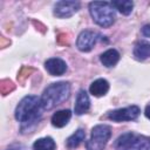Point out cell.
<instances>
[{
    "instance_id": "cell-13",
    "label": "cell",
    "mask_w": 150,
    "mask_h": 150,
    "mask_svg": "<svg viewBox=\"0 0 150 150\" xmlns=\"http://www.w3.org/2000/svg\"><path fill=\"white\" fill-rule=\"evenodd\" d=\"M100 61L104 67H108V68L114 67L120 61V53L114 48L107 49L104 53L101 54Z\"/></svg>"
},
{
    "instance_id": "cell-16",
    "label": "cell",
    "mask_w": 150,
    "mask_h": 150,
    "mask_svg": "<svg viewBox=\"0 0 150 150\" xmlns=\"http://www.w3.org/2000/svg\"><path fill=\"white\" fill-rule=\"evenodd\" d=\"M55 142L52 137H42L34 142V150H55Z\"/></svg>"
},
{
    "instance_id": "cell-1",
    "label": "cell",
    "mask_w": 150,
    "mask_h": 150,
    "mask_svg": "<svg viewBox=\"0 0 150 150\" xmlns=\"http://www.w3.org/2000/svg\"><path fill=\"white\" fill-rule=\"evenodd\" d=\"M41 98L35 95L25 96L15 109V118L21 123V130H30L41 118Z\"/></svg>"
},
{
    "instance_id": "cell-8",
    "label": "cell",
    "mask_w": 150,
    "mask_h": 150,
    "mask_svg": "<svg viewBox=\"0 0 150 150\" xmlns=\"http://www.w3.org/2000/svg\"><path fill=\"white\" fill-rule=\"evenodd\" d=\"M81 7L79 1H59L54 6V15L57 18H70Z\"/></svg>"
},
{
    "instance_id": "cell-19",
    "label": "cell",
    "mask_w": 150,
    "mask_h": 150,
    "mask_svg": "<svg viewBox=\"0 0 150 150\" xmlns=\"http://www.w3.org/2000/svg\"><path fill=\"white\" fill-rule=\"evenodd\" d=\"M144 115L146 116V118H149V120H150V105H146V107H145Z\"/></svg>"
},
{
    "instance_id": "cell-3",
    "label": "cell",
    "mask_w": 150,
    "mask_h": 150,
    "mask_svg": "<svg viewBox=\"0 0 150 150\" xmlns=\"http://www.w3.org/2000/svg\"><path fill=\"white\" fill-rule=\"evenodd\" d=\"M89 13L93 20L103 28L110 27L116 19L115 8L111 2L107 1H93L89 4Z\"/></svg>"
},
{
    "instance_id": "cell-9",
    "label": "cell",
    "mask_w": 150,
    "mask_h": 150,
    "mask_svg": "<svg viewBox=\"0 0 150 150\" xmlns=\"http://www.w3.org/2000/svg\"><path fill=\"white\" fill-rule=\"evenodd\" d=\"M45 68L50 75L60 76V75H63L66 73L67 64L63 60H61L59 57H52L45 62Z\"/></svg>"
},
{
    "instance_id": "cell-17",
    "label": "cell",
    "mask_w": 150,
    "mask_h": 150,
    "mask_svg": "<svg viewBox=\"0 0 150 150\" xmlns=\"http://www.w3.org/2000/svg\"><path fill=\"white\" fill-rule=\"evenodd\" d=\"M111 5L114 6L115 9H117L121 14L123 15H129L132 12L134 8V2L130 0H118V1H112Z\"/></svg>"
},
{
    "instance_id": "cell-18",
    "label": "cell",
    "mask_w": 150,
    "mask_h": 150,
    "mask_svg": "<svg viewBox=\"0 0 150 150\" xmlns=\"http://www.w3.org/2000/svg\"><path fill=\"white\" fill-rule=\"evenodd\" d=\"M142 34L146 38H150V23H146L142 28Z\"/></svg>"
},
{
    "instance_id": "cell-7",
    "label": "cell",
    "mask_w": 150,
    "mask_h": 150,
    "mask_svg": "<svg viewBox=\"0 0 150 150\" xmlns=\"http://www.w3.org/2000/svg\"><path fill=\"white\" fill-rule=\"evenodd\" d=\"M101 38L102 35L100 33L86 29L79 34L77 40H76V47L81 52H90Z\"/></svg>"
},
{
    "instance_id": "cell-6",
    "label": "cell",
    "mask_w": 150,
    "mask_h": 150,
    "mask_svg": "<svg viewBox=\"0 0 150 150\" xmlns=\"http://www.w3.org/2000/svg\"><path fill=\"white\" fill-rule=\"evenodd\" d=\"M141 114V109L137 105H130L121 109H116L108 112V118L112 122H127L136 120Z\"/></svg>"
},
{
    "instance_id": "cell-5",
    "label": "cell",
    "mask_w": 150,
    "mask_h": 150,
    "mask_svg": "<svg viewBox=\"0 0 150 150\" xmlns=\"http://www.w3.org/2000/svg\"><path fill=\"white\" fill-rule=\"evenodd\" d=\"M111 137V129L107 124H97L91 129L90 138L86 142L87 150H104Z\"/></svg>"
},
{
    "instance_id": "cell-15",
    "label": "cell",
    "mask_w": 150,
    "mask_h": 150,
    "mask_svg": "<svg viewBox=\"0 0 150 150\" xmlns=\"http://www.w3.org/2000/svg\"><path fill=\"white\" fill-rule=\"evenodd\" d=\"M86 138V132L83 129H77L71 136H69L66 141V144L69 149H74V148H77Z\"/></svg>"
},
{
    "instance_id": "cell-11",
    "label": "cell",
    "mask_w": 150,
    "mask_h": 150,
    "mask_svg": "<svg viewBox=\"0 0 150 150\" xmlns=\"http://www.w3.org/2000/svg\"><path fill=\"white\" fill-rule=\"evenodd\" d=\"M109 90V82L104 79H97L95 80L90 87H89V91L93 96H96V97H101V96H104Z\"/></svg>"
},
{
    "instance_id": "cell-10",
    "label": "cell",
    "mask_w": 150,
    "mask_h": 150,
    "mask_svg": "<svg viewBox=\"0 0 150 150\" xmlns=\"http://www.w3.org/2000/svg\"><path fill=\"white\" fill-rule=\"evenodd\" d=\"M89 108H90L89 96H88V94H87V91L84 89H81L77 93V96H76L74 111H75L76 115H83L89 110Z\"/></svg>"
},
{
    "instance_id": "cell-2",
    "label": "cell",
    "mask_w": 150,
    "mask_h": 150,
    "mask_svg": "<svg viewBox=\"0 0 150 150\" xmlns=\"http://www.w3.org/2000/svg\"><path fill=\"white\" fill-rule=\"evenodd\" d=\"M70 95V84L69 82H55L48 86L45 90L41 98V105L43 110H50L56 105L64 102Z\"/></svg>"
},
{
    "instance_id": "cell-4",
    "label": "cell",
    "mask_w": 150,
    "mask_h": 150,
    "mask_svg": "<svg viewBox=\"0 0 150 150\" xmlns=\"http://www.w3.org/2000/svg\"><path fill=\"white\" fill-rule=\"evenodd\" d=\"M115 150H150V136L125 132L115 142Z\"/></svg>"
},
{
    "instance_id": "cell-14",
    "label": "cell",
    "mask_w": 150,
    "mask_h": 150,
    "mask_svg": "<svg viewBox=\"0 0 150 150\" xmlns=\"http://www.w3.org/2000/svg\"><path fill=\"white\" fill-rule=\"evenodd\" d=\"M134 56L138 61H143L150 57V42L149 41H139L134 47Z\"/></svg>"
},
{
    "instance_id": "cell-12",
    "label": "cell",
    "mask_w": 150,
    "mask_h": 150,
    "mask_svg": "<svg viewBox=\"0 0 150 150\" xmlns=\"http://www.w3.org/2000/svg\"><path fill=\"white\" fill-rule=\"evenodd\" d=\"M71 117V111L69 109H62L53 114L52 116V124L56 128H63L64 125L68 124L69 120Z\"/></svg>"
}]
</instances>
